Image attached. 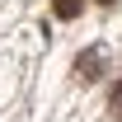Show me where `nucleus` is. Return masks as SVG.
<instances>
[{"label":"nucleus","instance_id":"1","mask_svg":"<svg viewBox=\"0 0 122 122\" xmlns=\"http://www.w3.org/2000/svg\"><path fill=\"white\" fill-rule=\"evenodd\" d=\"M75 71H80V80H99V71H103V47L80 52V56H75Z\"/></svg>","mask_w":122,"mask_h":122},{"label":"nucleus","instance_id":"2","mask_svg":"<svg viewBox=\"0 0 122 122\" xmlns=\"http://www.w3.org/2000/svg\"><path fill=\"white\" fill-rule=\"evenodd\" d=\"M52 14L56 19H75L80 14V0H52Z\"/></svg>","mask_w":122,"mask_h":122},{"label":"nucleus","instance_id":"3","mask_svg":"<svg viewBox=\"0 0 122 122\" xmlns=\"http://www.w3.org/2000/svg\"><path fill=\"white\" fill-rule=\"evenodd\" d=\"M108 108H113V117H122V80L113 85V94H108Z\"/></svg>","mask_w":122,"mask_h":122},{"label":"nucleus","instance_id":"4","mask_svg":"<svg viewBox=\"0 0 122 122\" xmlns=\"http://www.w3.org/2000/svg\"><path fill=\"white\" fill-rule=\"evenodd\" d=\"M103 5H113V0H103Z\"/></svg>","mask_w":122,"mask_h":122}]
</instances>
